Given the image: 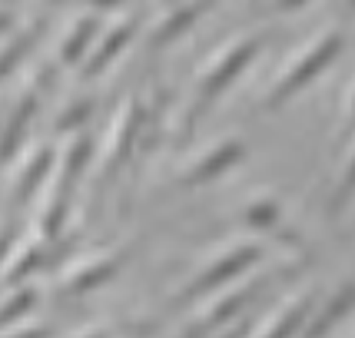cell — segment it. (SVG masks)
<instances>
[{
	"mask_svg": "<svg viewBox=\"0 0 355 338\" xmlns=\"http://www.w3.org/2000/svg\"><path fill=\"white\" fill-rule=\"evenodd\" d=\"M93 33H96V24H93V20H80V24H73V30L67 33V40H63V46H60L63 60H77L80 50L90 46Z\"/></svg>",
	"mask_w": 355,
	"mask_h": 338,
	"instance_id": "1",
	"label": "cell"
}]
</instances>
